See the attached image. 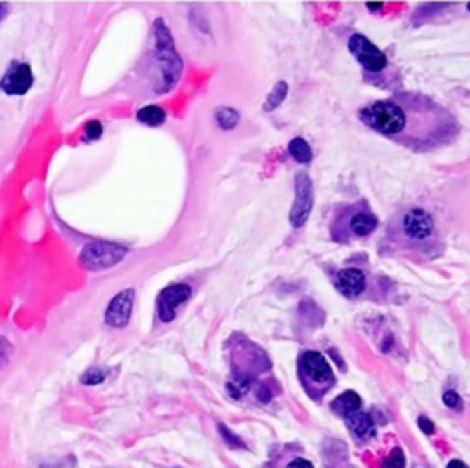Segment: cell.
<instances>
[{
  "mask_svg": "<svg viewBox=\"0 0 470 468\" xmlns=\"http://www.w3.org/2000/svg\"><path fill=\"white\" fill-rule=\"evenodd\" d=\"M34 85V74L26 62H13L0 79V91L8 96H22Z\"/></svg>",
  "mask_w": 470,
  "mask_h": 468,
  "instance_id": "cell-10",
  "label": "cell"
},
{
  "mask_svg": "<svg viewBox=\"0 0 470 468\" xmlns=\"http://www.w3.org/2000/svg\"><path fill=\"white\" fill-rule=\"evenodd\" d=\"M379 226V219L365 206H346L338 211L331 226L333 239L338 243H347L351 239H360L373 234Z\"/></svg>",
  "mask_w": 470,
  "mask_h": 468,
  "instance_id": "cell-3",
  "label": "cell"
},
{
  "mask_svg": "<svg viewBox=\"0 0 470 468\" xmlns=\"http://www.w3.org/2000/svg\"><path fill=\"white\" fill-rule=\"evenodd\" d=\"M287 92H288V85L285 81H279L276 83V86L272 88V92L269 94V98H267V101H264L263 105V110H267V112H270V110L278 109L281 103L285 101V98H287Z\"/></svg>",
  "mask_w": 470,
  "mask_h": 468,
  "instance_id": "cell-18",
  "label": "cell"
},
{
  "mask_svg": "<svg viewBox=\"0 0 470 468\" xmlns=\"http://www.w3.org/2000/svg\"><path fill=\"white\" fill-rule=\"evenodd\" d=\"M398 252L432 259L439 253L436 220L422 208H410L397 219V226L389 232Z\"/></svg>",
  "mask_w": 470,
  "mask_h": 468,
  "instance_id": "cell-1",
  "label": "cell"
},
{
  "mask_svg": "<svg viewBox=\"0 0 470 468\" xmlns=\"http://www.w3.org/2000/svg\"><path fill=\"white\" fill-rule=\"evenodd\" d=\"M336 287L342 292V296L358 297L365 290V274L358 268H344L336 274Z\"/></svg>",
  "mask_w": 470,
  "mask_h": 468,
  "instance_id": "cell-12",
  "label": "cell"
},
{
  "mask_svg": "<svg viewBox=\"0 0 470 468\" xmlns=\"http://www.w3.org/2000/svg\"><path fill=\"white\" fill-rule=\"evenodd\" d=\"M443 402H445L448 408H452V410H461V408H463V401H461V396L457 395L456 392H445Z\"/></svg>",
  "mask_w": 470,
  "mask_h": 468,
  "instance_id": "cell-25",
  "label": "cell"
},
{
  "mask_svg": "<svg viewBox=\"0 0 470 468\" xmlns=\"http://www.w3.org/2000/svg\"><path fill=\"white\" fill-rule=\"evenodd\" d=\"M406 464V457H404L403 450L395 448L391 454L388 455V459L384 461L382 468H404Z\"/></svg>",
  "mask_w": 470,
  "mask_h": 468,
  "instance_id": "cell-21",
  "label": "cell"
},
{
  "mask_svg": "<svg viewBox=\"0 0 470 468\" xmlns=\"http://www.w3.org/2000/svg\"><path fill=\"white\" fill-rule=\"evenodd\" d=\"M250 384H252V378L248 375H237L234 380L228 382V392L234 399H241L250 389Z\"/></svg>",
  "mask_w": 470,
  "mask_h": 468,
  "instance_id": "cell-19",
  "label": "cell"
},
{
  "mask_svg": "<svg viewBox=\"0 0 470 468\" xmlns=\"http://www.w3.org/2000/svg\"><path fill=\"white\" fill-rule=\"evenodd\" d=\"M154 37H156V53H159L160 70H162V81L163 91L171 88L175 81L180 77L182 72V61L178 58V53L175 52L173 37L169 34V29L166 28V22L159 19L154 22Z\"/></svg>",
  "mask_w": 470,
  "mask_h": 468,
  "instance_id": "cell-4",
  "label": "cell"
},
{
  "mask_svg": "<svg viewBox=\"0 0 470 468\" xmlns=\"http://www.w3.org/2000/svg\"><path fill=\"white\" fill-rule=\"evenodd\" d=\"M288 153H290V156H293L297 163H311L312 160L311 145H309L303 138L290 140V144H288Z\"/></svg>",
  "mask_w": 470,
  "mask_h": 468,
  "instance_id": "cell-16",
  "label": "cell"
},
{
  "mask_svg": "<svg viewBox=\"0 0 470 468\" xmlns=\"http://www.w3.org/2000/svg\"><path fill=\"white\" fill-rule=\"evenodd\" d=\"M215 123L222 131H231L239 123V112L231 107H221L215 110Z\"/></svg>",
  "mask_w": 470,
  "mask_h": 468,
  "instance_id": "cell-17",
  "label": "cell"
},
{
  "mask_svg": "<svg viewBox=\"0 0 470 468\" xmlns=\"http://www.w3.org/2000/svg\"><path fill=\"white\" fill-rule=\"evenodd\" d=\"M346 422L349 426V430L360 439H368V437H373L377 434V424H375L370 413H365V411L358 410L355 413H351L349 417H346Z\"/></svg>",
  "mask_w": 470,
  "mask_h": 468,
  "instance_id": "cell-13",
  "label": "cell"
},
{
  "mask_svg": "<svg viewBox=\"0 0 470 468\" xmlns=\"http://www.w3.org/2000/svg\"><path fill=\"white\" fill-rule=\"evenodd\" d=\"M368 10L379 11V10H382V4H368Z\"/></svg>",
  "mask_w": 470,
  "mask_h": 468,
  "instance_id": "cell-29",
  "label": "cell"
},
{
  "mask_svg": "<svg viewBox=\"0 0 470 468\" xmlns=\"http://www.w3.org/2000/svg\"><path fill=\"white\" fill-rule=\"evenodd\" d=\"M219 432H221L222 437H224V441H226V444H228V446H230V448L246 450V444L243 443V441H241L239 437H237V435L231 434V432L228 430V428H226L224 424H219Z\"/></svg>",
  "mask_w": 470,
  "mask_h": 468,
  "instance_id": "cell-22",
  "label": "cell"
},
{
  "mask_svg": "<svg viewBox=\"0 0 470 468\" xmlns=\"http://www.w3.org/2000/svg\"><path fill=\"white\" fill-rule=\"evenodd\" d=\"M419 428H421L422 432L427 435H432L434 432H436V428H434V422L430 419H427V417H419Z\"/></svg>",
  "mask_w": 470,
  "mask_h": 468,
  "instance_id": "cell-26",
  "label": "cell"
},
{
  "mask_svg": "<svg viewBox=\"0 0 470 468\" xmlns=\"http://www.w3.org/2000/svg\"><path fill=\"white\" fill-rule=\"evenodd\" d=\"M192 287L186 283H178V285H169L160 292L159 300H156V309H159V318L163 323L175 320L177 309L182 305L184 301L192 297Z\"/></svg>",
  "mask_w": 470,
  "mask_h": 468,
  "instance_id": "cell-8",
  "label": "cell"
},
{
  "mask_svg": "<svg viewBox=\"0 0 470 468\" xmlns=\"http://www.w3.org/2000/svg\"><path fill=\"white\" fill-rule=\"evenodd\" d=\"M360 120L388 138L401 140L408 123V112L397 100H384L360 110Z\"/></svg>",
  "mask_w": 470,
  "mask_h": 468,
  "instance_id": "cell-2",
  "label": "cell"
},
{
  "mask_svg": "<svg viewBox=\"0 0 470 468\" xmlns=\"http://www.w3.org/2000/svg\"><path fill=\"white\" fill-rule=\"evenodd\" d=\"M107 378V371H103L101 368H90L88 371H85L81 375V382L88 384V386H96L101 384Z\"/></svg>",
  "mask_w": 470,
  "mask_h": 468,
  "instance_id": "cell-20",
  "label": "cell"
},
{
  "mask_svg": "<svg viewBox=\"0 0 470 468\" xmlns=\"http://www.w3.org/2000/svg\"><path fill=\"white\" fill-rule=\"evenodd\" d=\"M136 118H138V121H142V123L149 125V127H159V125H162L163 121H166V112L156 105H147L144 107V109L138 110Z\"/></svg>",
  "mask_w": 470,
  "mask_h": 468,
  "instance_id": "cell-15",
  "label": "cell"
},
{
  "mask_svg": "<svg viewBox=\"0 0 470 468\" xmlns=\"http://www.w3.org/2000/svg\"><path fill=\"white\" fill-rule=\"evenodd\" d=\"M125 255H127V248L123 246L96 241L81 250L79 263L87 270H103V268H111L120 263Z\"/></svg>",
  "mask_w": 470,
  "mask_h": 468,
  "instance_id": "cell-6",
  "label": "cell"
},
{
  "mask_svg": "<svg viewBox=\"0 0 470 468\" xmlns=\"http://www.w3.org/2000/svg\"><path fill=\"white\" fill-rule=\"evenodd\" d=\"M11 354H13V345L4 336H0V369H4L10 363Z\"/></svg>",
  "mask_w": 470,
  "mask_h": 468,
  "instance_id": "cell-23",
  "label": "cell"
},
{
  "mask_svg": "<svg viewBox=\"0 0 470 468\" xmlns=\"http://www.w3.org/2000/svg\"><path fill=\"white\" fill-rule=\"evenodd\" d=\"M133 307H135V290L133 288H125L118 296L112 297V301L107 307L105 323L109 327H116V329L125 327L130 320Z\"/></svg>",
  "mask_w": 470,
  "mask_h": 468,
  "instance_id": "cell-11",
  "label": "cell"
},
{
  "mask_svg": "<svg viewBox=\"0 0 470 468\" xmlns=\"http://www.w3.org/2000/svg\"><path fill=\"white\" fill-rule=\"evenodd\" d=\"M0 10H2V4H0Z\"/></svg>",
  "mask_w": 470,
  "mask_h": 468,
  "instance_id": "cell-30",
  "label": "cell"
},
{
  "mask_svg": "<svg viewBox=\"0 0 470 468\" xmlns=\"http://www.w3.org/2000/svg\"><path fill=\"white\" fill-rule=\"evenodd\" d=\"M347 46H349V52L353 53V58L362 65V68H364L365 72L379 74L382 72V70H386V67H388V58H386V53H384L382 50L377 48L370 39L364 37V35L360 34L353 35V37L349 39Z\"/></svg>",
  "mask_w": 470,
  "mask_h": 468,
  "instance_id": "cell-7",
  "label": "cell"
},
{
  "mask_svg": "<svg viewBox=\"0 0 470 468\" xmlns=\"http://www.w3.org/2000/svg\"><path fill=\"white\" fill-rule=\"evenodd\" d=\"M300 375H302L303 382L311 384L307 386V392L314 393H325L329 387L335 384V375L322 353L318 351H305L300 356Z\"/></svg>",
  "mask_w": 470,
  "mask_h": 468,
  "instance_id": "cell-5",
  "label": "cell"
},
{
  "mask_svg": "<svg viewBox=\"0 0 470 468\" xmlns=\"http://www.w3.org/2000/svg\"><path fill=\"white\" fill-rule=\"evenodd\" d=\"M446 468H469V467H466L463 461H459V459H454V461H450V463H448V467H446Z\"/></svg>",
  "mask_w": 470,
  "mask_h": 468,
  "instance_id": "cell-28",
  "label": "cell"
},
{
  "mask_svg": "<svg viewBox=\"0 0 470 468\" xmlns=\"http://www.w3.org/2000/svg\"><path fill=\"white\" fill-rule=\"evenodd\" d=\"M360 406H362V401H360V396L356 395L355 392L342 393V395H338L335 401L331 402L333 411H335L336 415L344 417V419H346V417H349L351 413L358 411Z\"/></svg>",
  "mask_w": 470,
  "mask_h": 468,
  "instance_id": "cell-14",
  "label": "cell"
},
{
  "mask_svg": "<svg viewBox=\"0 0 470 468\" xmlns=\"http://www.w3.org/2000/svg\"><path fill=\"white\" fill-rule=\"evenodd\" d=\"M312 211V182L305 173L296 177V199L290 210V225L294 228H302L307 222Z\"/></svg>",
  "mask_w": 470,
  "mask_h": 468,
  "instance_id": "cell-9",
  "label": "cell"
},
{
  "mask_svg": "<svg viewBox=\"0 0 470 468\" xmlns=\"http://www.w3.org/2000/svg\"><path fill=\"white\" fill-rule=\"evenodd\" d=\"M287 468H314L312 467L311 461H307V459H294L293 463L288 464Z\"/></svg>",
  "mask_w": 470,
  "mask_h": 468,
  "instance_id": "cell-27",
  "label": "cell"
},
{
  "mask_svg": "<svg viewBox=\"0 0 470 468\" xmlns=\"http://www.w3.org/2000/svg\"><path fill=\"white\" fill-rule=\"evenodd\" d=\"M103 134V127H101L100 121L92 120L88 121L87 127H85V138L87 140H98Z\"/></svg>",
  "mask_w": 470,
  "mask_h": 468,
  "instance_id": "cell-24",
  "label": "cell"
}]
</instances>
